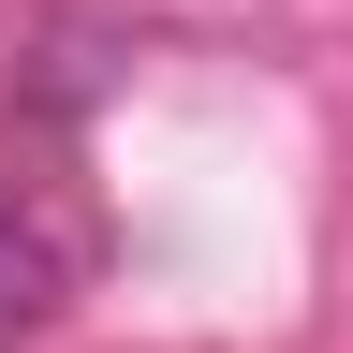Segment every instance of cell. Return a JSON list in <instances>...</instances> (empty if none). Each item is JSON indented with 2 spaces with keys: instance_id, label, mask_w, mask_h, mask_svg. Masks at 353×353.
<instances>
[{
  "instance_id": "cell-1",
  "label": "cell",
  "mask_w": 353,
  "mask_h": 353,
  "mask_svg": "<svg viewBox=\"0 0 353 353\" xmlns=\"http://www.w3.org/2000/svg\"><path fill=\"white\" fill-rule=\"evenodd\" d=\"M44 309H59V265H44V250L15 236V221H0V339H30Z\"/></svg>"
}]
</instances>
